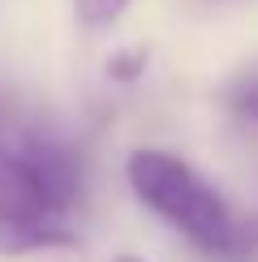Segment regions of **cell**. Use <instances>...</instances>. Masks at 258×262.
I'll list each match as a JSON object with an SVG mask.
<instances>
[{
  "label": "cell",
  "instance_id": "1",
  "mask_svg": "<svg viewBox=\"0 0 258 262\" xmlns=\"http://www.w3.org/2000/svg\"><path fill=\"white\" fill-rule=\"evenodd\" d=\"M78 202V159L52 138H30L0 150V249L64 245V215Z\"/></svg>",
  "mask_w": 258,
  "mask_h": 262
},
{
  "label": "cell",
  "instance_id": "2",
  "mask_svg": "<svg viewBox=\"0 0 258 262\" xmlns=\"http://www.w3.org/2000/svg\"><path fill=\"white\" fill-rule=\"evenodd\" d=\"M125 181L138 193V202L150 206L159 220H168L181 236L211 258H241L250 236L245 224L232 215L224 193L189 168L172 150H134L125 163Z\"/></svg>",
  "mask_w": 258,
  "mask_h": 262
},
{
  "label": "cell",
  "instance_id": "3",
  "mask_svg": "<svg viewBox=\"0 0 258 262\" xmlns=\"http://www.w3.org/2000/svg\"><path fill=\"white\" fill-rule=\"evenodd\" d=\"M73 5H78V17L86 26H107L129 9V0H73Z\"/></svg>",
  "mask_w": 258,
  "mask_h": 262
},
{
  "label": "cell",
  "instance_id": "4",
  "mask_svg": "<svg viewBox=\"0 0 258 262\" xmlns=\"http://www.w3.org/2000/svg\"><path fill=\"white\" fill-rule=\"evenodd\" d=\"M228 107L241 116V121H254L258 125V78H250L245 86H236V91L228 95Z\"/></svg>",
  "mask_w": 258,
  "mask_h": 262
},
{
  "label": "cell",
  "instance_id": "5",
  "mask_svg": "<svg viewBox=\"0 0 258 262\" xmlns=\"http://www.w3.org/2000/svg\"><path fill=\"white\" fill-rule=\"evenodd\" d=\"M116 262H138V258H116Z\"/></svg>",
  "mask_w": 258,
  "mask_h": 262
}]
</instances>
